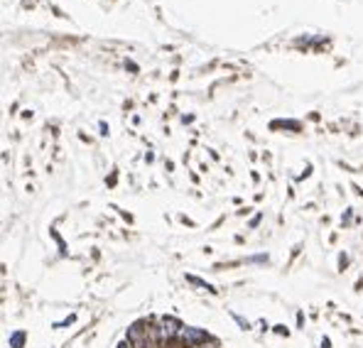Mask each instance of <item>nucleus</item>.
Returning <instances> with one entry per match:
<instances>
[{"instance_id":"39448f33","label":"nucleus","mask_w":363,"mask_h":348,"mask_svg":"<svg viewBox=\"0 0 363 348\" xmlns=\"http://www.w3.org/2000/svg\"><path fill=\"white\" fill-rule=\"evenodd\" d=\"M76 321V314H71L69 319H64V321H59V324H54V329H64V326H69V324H74Z\"/></svg>"},{"instance_id":"0eeeda50","label":"nucleus","mask_w":363,"mask_h":348,"mask_svg":"<svg viewBox=\"0 0 363 348\" xmlns=\"http://www.w3.org/2000/svg\"><path fill=\"white\" fill-rule=\"evenodd\" d=\"M248 262H268V255H253L248 258Z\"/></svg>"},{"instance_id":"6e6552de","label":"nucleus","mask_w":363,"mask_h":348,"mask_svg":"<svg viewBox=\"0 0 363 348\" xmlns=\"http://www.w3.org/2000/svg\"><path fill=\"white\" fill-rule=\"evenodd\" d=\"M116 348H135V346H133V344H130V341L125 339V341H121V344H118V346H116Z\"/></svg>"},{"instance_id":"f257e3e1","label":"nucleus","mask_w":363,"mask_h":348,"mask_svg":"<svg viewBox=\"0 0 363 348\" xmlns=\"http://www.w3.org/2000/svg\"><path fill=\"white\" fill-rule=\"evenodd\" d=\"M177 339L184 344V348H196V346H201V344H209L211 341L209 334L204 329H196V326H182Z\"/></svg>"},{"instance_id":"423d86ee","label":"nucleus","mask_w":363,"mask_h":348,"mask_svg":"<svg viewBox=\"0 0 363 348\" xmlns=\"http://www.w3.org/2000/svg\"><path fill=\"white\" fill-rule=\"evenodd\" d=\"M233 319H236V324H238L241 329H250V324H248V321L243 319V317H238V314H233Z\"/></svg>"},{"instance_id":"9d476101","label":"nucleus","mask_w":363,"mask_h":348,"mask_svg":"<svg viewBox=\"0 0 363 348\" xmlns=\"http://www.w3.org/2000/svg\"><path fill=\"white\" fill-rule=\"evenodd\" d=\"M322 348H332V341H329V339H327V336H324V339H322Z\"/></svg>"},{"instance_id":"20e7f679","label":"nucleus","mask_w":363,"mask_h":348,"mask_svg":"<svg viewBox=\"0 0 363 348\" xmlns=\"http://www.w3.org/2000/svg\"><path fill=\"white\" fill-rule=\"evenodd\" d=\"M186 282H191V285H196V287H201V290H206V292H216V287H211L206 280H201V277H196V275H186Z\"/></svg>"},{"instance_id":"1a4fd4ad","label":"nucleus","mask_w":363,"mask_h":348,"mask_svg":"<svg viewBox=\"0 0 363 348\" xmlns=\"http://www.w3.org/2000/svg\"><path fill=\"white\" fill-rule=\"evenodd\" d=\"M196 348H218V344H213V341H209V344H201V346H196Z\"/></svg>"},{"instance_id":"7ed1b4c3","label":"nucleus","mask_w":363,"mask_h":348,"mask_svg":"<svg viewBox=\"0 0 363 348\" xmlns=\"http://www.w3.org/2000/svg\"><path fill=\"white\" fill-rule=\"evenodd\" d=\"M25 339H27V334H25V331H12V334H10V339H7V346H10V348H22V346H25Z\"/></svg>"},{"instance_id":"f03ea898","label":"nucleus","mask_w":363,"mask_h":348,"mask_svg":"<svg viewBox=\"0 0 363 348\" xmlns=\"http://www.w3.org/2000/svg\"><path fill=\"white\" fill-rule=\"evenodd\" d=\"M155 331H157V339H160L162 344H167V341H175V339L180 336L182 324L175 319V317H162V319L157 321Z\"/></svg>"}]
</instances>
